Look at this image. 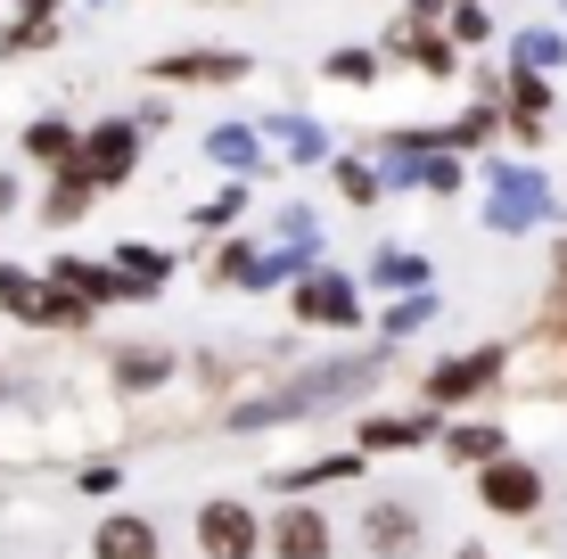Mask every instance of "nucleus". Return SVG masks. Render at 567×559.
Listing matches in <instances>:
<instances>
[{
    "label": "nucleus",
    "mask_w": 567,
    "mask_h": 559,
    "mask_svg": "<svg viewBox=\"0 0 567 559\" xmlns=\"http://www.w3.org/2000/svg\"><path fill=\"white\" fill-rule=\"evenodd\" d=\"M198 544L214 559H256V510L247 503H206L198 510Z\"/></svg>",
    "instance_id": "nucleus-1"
},
{
    "label": "nucleus",
    "mask_w": 567,
    "mask_h": 559,
    "mask_svg": "<svg viewBox=\"0 0 567 559\" xmlns=\"http://www.w3.org/2000/svg\"><path fill=\"white\" fill-rule=\"evenodd\" d=\"M132 157H141L132 124H100V132L83 141V165H74V173H83L91 189H107V182H124V173H132Z\"/></svg>",
    "instance_id": "nucleus-2"
},
{
    "label": "nucleus",
    "mask_w": 567,
    "mask_h": 559,
    "mask_svg": "<svg viewBox=\"0 0 567 559\" xmlns=\"http://www.w3.org/2000/svg\"><path fill=\"white\" fill-rule=\"evenodd\" d=\"M156 74H165V83H239L247 58H230V50H182V58H156Z\"/></svg>",
    "instance_id": "nucleus-3"
},
{
    "label": "nucleus",
    "mask_w": 567,
    "mask_h": 559,
    "mask_svg": "<svg viewBox=\"0 0 567 559\" xmlns=\"http://www.w3.org/2000/svg\"><path fill=\"white\" fill-rule=\"evenodd\" d=\"M271 551L280 559H329V527H321V510H280V527H271Z\"/></svg>",
    "instance_id": "nucleus-4"
},
{
    "label": "nucleus",
    "mask_w": 567,
    "mask_h": 559,
    "mask_svg": "<svg viewBox=\"0 0 567 559\" xmlns=\"http://www.w3.org/2000/svg\"><path fill=\"white\" fill-rule=\"evenodd\" d=\"M297 313H305V321H329V330H338V321H354V288H346L338 272H312V280L297 288Z\"/></svg>",
    "instance_id": "nucleus-5"
},
{
    "label": "nucleus",
    "mask_w": 567,
    "mask_h": 559,
    "mask_svg": "<svg viewBox=\"0 0 567 559\" xmlns=\"http://www.w3.org/2000/svg\"><path fill=\"white\" fill-rule=\"evenodd\" d=\"M485 503H494V510H535L543 503V477L535 469H518V460H494V469H485Z\"/></svg>",
    "instance_id": "nucleus-6"
},
{
    "label": "nucleus",
    "mask_w": 567,
    "mask_h": 559,
    "mask_svg": "<svg viewBox=\"0 0 567 559\" xmlns=\"http://www.w3.org/2000/svg\"><path fill=\"white\" fill-rule=\"evenodd\" d=\"M485 379H494V354H468V362H444V371L427 379V395H436V403H461V395H477Z\"/></svg>",
    "instance_id": "nucleus-7"
},
{
    "label": "nucleus",
    "mask_w": 567,
    "mask_h": 559,
    "mask_svg": "<svg viewBox=\"0 0 567 559\" xmlns=\"http://www.w3.org/2000/svg\"><path fill=\"white\" fill-rule=\"evenodd\" d=\"M100 559H156L148 518H107V527H100Z\"/></svg>",
    "instance_id": "nucleus-8"
},
{
    "label": "nucleus",
    "mask_w": 567,
    "mask_h": 559,
    "mask_svg": "<svg viewBox=\"0 0 567 559\" xmlns=\"http://www.w3.org/2000/svg\"><path fill=\"white\" fill-rule=\"evenodd\" d=\"M25 148H33L42 165H66V173L83 165V148H74V132H66V124H33V132H25Z\"/></svg>",
    "instance_id": "nucleus-9"
},
{
    "label": "nucleus",
    "mask_w": 567,
    "mask_h": 559,
    "mask_svg": "<svg viewBox=\"0 0 567 559\" xmlns=\"http://www.w3.org/2000/svg\"><path fill=\"white\" fill-rule=\"evenodd\" d=\"M412 510H370V544H379V551H403V544H412Z\"/></svg>",
    "instance_id": "nucleus-10"
},
{
    "label": "nucleus",
    "mask_w": 567,
    "mask_h": 559,
    "mask_svg": "<svg viewBox=\"0 0 567 559\" xmlns=\"http://www.w3.org/2000/svg\"><path fill=\"white\" fill-rule=\"evenodd\" d=\"M58 288H74V297H115V272H91V263H58Z\"/></svg>",
    "instance_id": "nucleus-11"
},
{
    "label": "nucleus",
    "mask_w": 567,
    "mask_h": 559,
    "mask_svg": "<svg viewBox=\"0 0 567 559\" xmlns=\"http://www.w3.org/2000/svg\"><path fill=\"white\" fill-rule=\"evenodd\" d=\"M420 436H427V428H412V420H370L362 445H370V453H395V445H420Z\"/></svg>",
    "instance_id": "nucleus-12"
},
{
    "label": "nucleus",
    "mask_w": 567,
    "mask_h": 559,
    "mask_svg": "<svg viewBox=\"0 0 567 559\" xmlns=\"http://www.w3.org/2000/svg\"><path fill=\"white\" fill-rule=\"evenodd\" d=\"M83 206H91V182H83V173L50 189V222H74V215H83Z\"/></svg>",
    "instance_id": "nucleus-13"
},
{
    "label": "nucleus",
    "mask_w": 567,
    "mask_h": 559,
    "mask_svg": "<svg viewBox=\"0 0 567 559\" xmlns=\"http://www.w3.org/2000/svg\"><path fill=\"white\" fill-rule=\"evenodd\" d=\"M115 371H124V387H156V379H165L173 362H165V354H148V345H141V354H124Z\"/></svg>",
    "instance_id": "nucleus-14"
},
{
    "label": "nucleus",
    "mask_w": 567,
    "mask_h": 559,
    "mask_svg": "<svg viewBox=\"0 0 567 559\" xmlns=\"http://www.w3.org/2000/svg\"><path fill=\"white\" fill-rule=\"evenodd\" d=\"M526 215H535V182H511L494 198V222H526Z\"/></svg>",
    "instance_id": "nucleus-15"
},
{
    "label": "nucleus",
    "mask_w": 567,
    "mask_h": 559,
    "mask_svg": "<svg viewBox=\"0 0 567 559\" xmlns=\"http://www.w3.org/2000/svg\"><path fill=\"white\" fill-rule=\"evenodd\" d=\"M494 445H502L494 428H453V453L461 460H494Z\"/></svg>",
    "instance_id": "nucleus-16"
},
{
    "label": "nucleus",
    "mask_w": 567,
    "mask_h": 559,
    "mask_svg": "<svg viewBox=\"0 0 567 559\" xmlns=\"http://www.w3.org/2000/svg\"><path fill=\"white\" fill-rule=\"evenodd\" d=\"M214 157H223V165H247V157H256V132H214Z\"/></svg>",
    "instance_id": "nucleus-17"
},
{
    "label": "nucleus",
    "mask_w": 567,
    "mask_h": 559,
    "mask_svg": "<svg viewBox=\"0 0 567 559\" xmlns=\"http://www.w3.org/2000/svg\"><path fill=\"white\" fill-rule=\"evenodd\" d=\"M338 182H346V198H379V182H370L362 165H338Z\"/></svg>",
    "instance_id": "nucleus-18"
},
{
    "label": "nucleus",
    "mask_w": 567,
    "mask_h": 559,
    "mask_svg": "<svg viewBox=\"0 0 567 559\" xmlns=\"http://www.w3.org/2000/svg\"><path fill=\"white\" fill-rule=\"evenodd\" d=\"M9 206H17V189H9V182H0V215H9Z\"/></svg>",
    "instance_id": "nucleus-19"
},
{
    "label": "nucleus",
    "mask_w": 567,
    "mask_h": 559,
    "mask_svg": "<svg viewBox=\"0 0 567 559\" xmlns=\"http://www.w3.org/2000/svg\"><path fill=\"white\" fill-rule=\"evenodd\" d=\"M461 559H477V551H461Z\"/></svg>",
    "instance_id": "nucleus-20"
}]
</instances>
